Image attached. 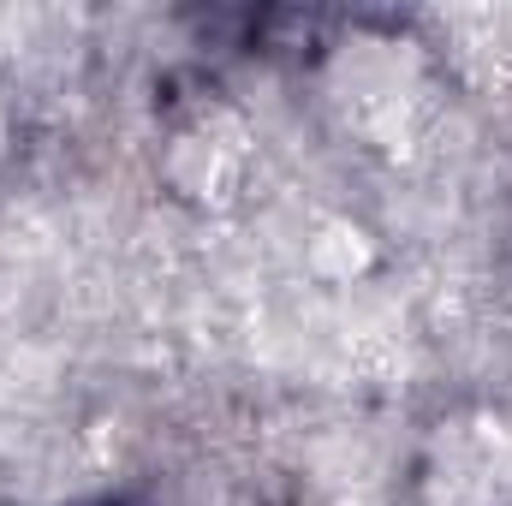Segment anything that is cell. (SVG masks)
<instances>
[{
	"label": "cell",
	"mask_w": 512,
	"mask_h": 506,
	"mask_svg": "<svg viewBox=\"0 0 512 506\" xmlns=\"http://www.w3.org/2000/svg\"><path fill=\"white\" fill-rule=\"evenodd\" d=\"M0 131H6V126H0Z\"/></svg>",
	"instance_id": "obj_1"
}]
</instances>
